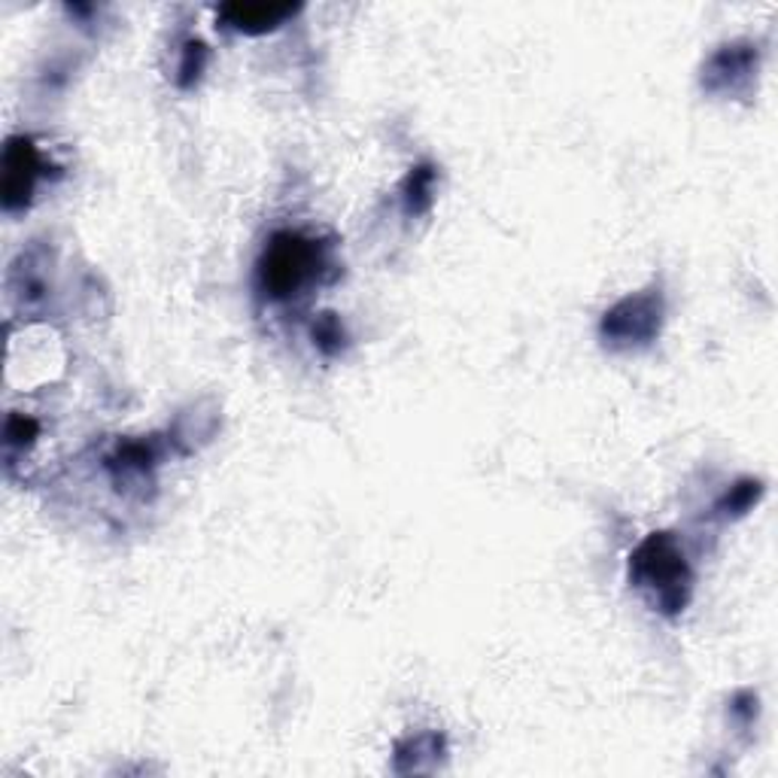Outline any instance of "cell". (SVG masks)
Instances as JSON below:
<instances>
[{
    "mask_svg": "<svg viewBox=\"0 0 778 778\" xmlns=\"http://www.w3.org/2000/svg\"><path fill=\"white\" fill-rule=\"evenodd\" d=\"M323 272V247L317 240L295 232L272 237L259 262L262 293L277 301H286L305 289Z\"/></svg>",
    "mask_w": 778,
    "mask_h": 778,
    "instance_id": "cell-1",
    "label": "cell"
},
{
    "mask_svg": "<svg viewBox=\"0 0 778 778\" xmlns=\"http://www.w3.org/2000/svg\"><path fill=\"white\" fill-rule=\"evenodd\" d=\"M633 579L638 581V587L657 593L663 612H678L687 602V584H690L687 563L678 544L666 532L651 535L648 542L638 544V551L633 554Z\"/></svg>",
    "mask_w": 778,
    "mask_h": 778,
    "instance_id": "cell-2",
    "label": "cell"
},
{
    "mask_svg": "<svg viewBox=\"0 0 778 778\" xmlns=\"http://www.w3.org/2000/svg\"><path fill=\"white\" fill-rule=\"evenodd\" d=\"M661 295H633L605 314L602 335L612 344H645L648 338H654V331L661 329Z\"/></svg>",
    "mask_w": 778,
    "mask_h": 778,
    "instance_id": "cell-3",
    "label": "cell"
},
{
    "mask_svg": "<svg viewBox=\"0 0 778 778\" xmlns=\"http://www.w3.org/2000/svg\"><path fill=\"white\" fill-rule=\"evenodd\" d=\"M40 174V155L28 137H12L3 155V204L7 211L22 207L34 192V180Z\"/></svg>",
    "mask_w": 778,
    "mask_h": 778,
    "instance_id": "cell-4",
    "label": "cell"
},
{
    "mask_svg": "<svg viewBox=\"0 0 778 778\" xmlns=\"http://www.w3.org/2000/svg\"><path fill=\"white\" fill-rule=\"evenodd\" d=\"M295 12L298 7L293 3H228L219 10V19L240 34H268L293 19Z\"/></svg>",
    "mask_w": 778,
    "mask_h": 778,
    "instance_id": "cell-5",
    "label": "cell"
},
{
    "mask_svg": "<svg viewBox=\"0 0 778 778\" xmlns=\"http://www.w3.org/2000/svg\"><path fill=\"white\" fill-rule=\"evenodd\" d=\"M757 55L751 47H743V43L724 47L715 59L708 61V71L703 83H706L708 89H718L720 83H727V80H730L733 85L739 76H748V73H751Z\"/></svg>",
    "mask_w": 778,
    "mask_h": 778,
    "instance_id": "cell-6",
    "label": "cell"
},
{
    "mask_svg": "<svg viewBox=\"0 0 778 778\" xmlns=\"http://www.w3.org/2000/svg\"><path fill=\"white\" fill-rule=\"evenodd\" d=\"M432 183H436L432 167H417L413 171L408 177V211L423 213L432 204Z\"/></svg>",
    "mask_w": 778,
    "mask_h": 778,
    "instance_id": "cell-7",
    "label": "cell"
},
{
    "mask_svg": "<svg viewBox=\"0 0 778 778\" xmlns=\"http://www.w3.org/2000/svg\"><path fill=\"white\" fill-rule=\"evenodd\" d=\"M207 64V47L201 40H190L183 49V61H180V85H192Z\"/></svg>",
    "mask_w": 778,
    "mask_h": 778,
    "instance_id": "cell-8",
    "label": "cell"
},
{
    "mask_svg": "<svg viewBox=\"0 0 778 778\" xmlns=\"http://www.w3.org/2000/svg\"><path fill=\"white\" fill-rule=\"evenodd\" d=\"M314 338H317V344L323 347V350H335V347H341L344 331L341 326H338V319L331 317V314H326V317L319 319L317 326H314Z\"/></svg>",
    "mask_w": 778,
    "mask_h": 778,
    "instance_id": "cell-9",
    "label": "cell"
},
{
    "mask_svg": "<svg viewBox=\"0 0 778 778\" xmlns=\"http://www.w3.org/2000/svg\"><path fill=\"white\" fill-rule=\"evenodd\" d=\"M37 436V423L28 417H10L7 423V438L10 444H31V438Z\"/></svg>",
    "mask_w": 778,
    "mask_h": 778,
    "instance_id": "cell-10",
    "label": "cell"
},
{
    "mask_svg": "<svg viewBox=\"0 0 778 778\" xmlns=\"http://www.w3.org/2000/svg\"><path fill=\"white\" fill-rule=\"evenodd\" d=\"M757 493H760V484L745 481V484H739L736 490H733V495H727V508H733V511H745V508L755 502Z\"/></svg>",
    "mask_w": 778,
    "mask_h": 778,
    "instance_id": "cell-11",
    "label": "cell"
}]
</instances>
